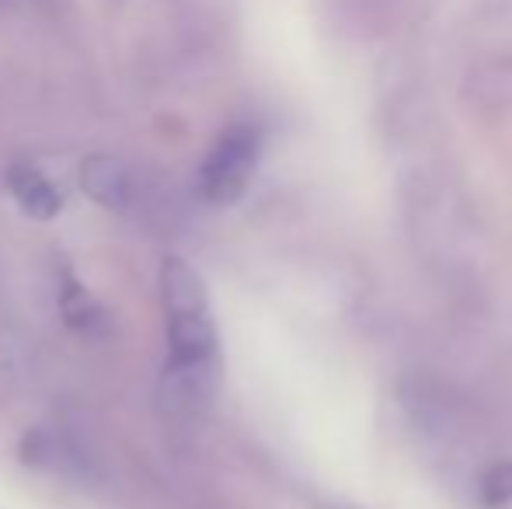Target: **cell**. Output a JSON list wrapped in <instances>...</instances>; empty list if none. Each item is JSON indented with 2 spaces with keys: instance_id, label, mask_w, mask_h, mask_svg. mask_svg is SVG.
I'll return each mask as SVG.
<instances>
[{
  "instance_id": "6da1fadb",
  "label": "cell",
  "mask_w": 512,
  "mask_h": 509,
  "mask_svg": "<svg viewBox=\"0 0 512 509\" xmlns=\"http://www.w3.org/2000/svg\"><path fill=\"white\" fill-rule=\"evenodd\" d=\"M161 304L168 332V374L189 401L209 398L220 367V335L199 272L185 258H164Z\"/></svg>"
},
{
  "instance_id": "7a4b0ae2",
  "label": "cell",
  "mask_w": 512,
  "mask_h": 509,
  "mask_svg": "<svg viewBox=\"0 0 512 509\" xmlns=\"http://www.w3.org/2000/svg\"><path fill=\"white\" fill-rule=\"evenodd\" d=\"M258 161H262V129L251 123H237L223 129L220 140L209 147L203 168H199V192L206 203L230 206L244 196L251 185Z\"/></svg>"
},
{
  "instance_id": "3957f363",
  "label": "cell",
  "mask_w": 512,
  "mask_h": 509,
  "mask_svg": "<svg viewBox=\"0 0 512 509\" xmlns=\"http://www.w3.org/2000/svg\"><path fill=\"white\" fill-rule=\"evenodd\" d=\"M7 189H11L14 203H18L21 213H28V217H35V220L60 217L63 196L32 161H14L11 168H7Z\"/></svg>"
},
{
  "instance_id": "277c9868",
  "label": "cell",
  "mask_w": 512,
  "mask_h": 509,
  "mask_svg": "<svg viewBox=\"0 0 512 509\" xmlns=\"http://www.w3.org/2000/svg\"><path fill=\"white\" fill-rule=\"evenodd\" d=\"M81 189L105 210H126L129 203V171L119 157L91 154L81 164Z\"/></svg>"
},
{
  "instance_id": "5b68a950",
  "label": "cell",
  "mask_w": 512,
  "mask_h": 509,
  "mask_svg": "<svg viewBox=\"0 0 512 509\" xmlns=\"http://www.w3.org/2000/svg\"><path fill=\"white\" fill-rule=\"evenodd\" d=\"M512 503V461H502L485 471L481 478V506L506 509Z\"/></svg>"
}]
</instances>
